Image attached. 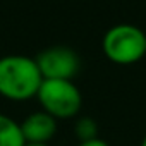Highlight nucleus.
<instances>
[{"instance_id": "0eeeda50", "label": "nucleus", "mask_w": 146, "mask_h": 146, "mask_svg": "<svg viewBox=\"0 0 146 146\" xmlns=\"http://www.w3.org/2000/svg\"><path fill=\"white\" fill-rule=\"evenodd\" d=\"M74 132H76V137L79 139V143L96 139L98 137V124L91 117H79L76 120Z\"/></svg>"}, {"instance_id": "6e6552de", "label": "nucleus", "mask_w": 146, "mask_h": 146, "mask_svg": "<svg viewBox=\"0 0 146 146\" xmlns=\"http://www.w3.org/2000/svg\"><path fill=\"white\" fill-rule=\"evenodd\" d=\"M78 146H108V143H107V141H103V139H100V137H96V139H91V141L79 143Z\"/></svg>"}, {"instance_id": "9d476101", "label": "nucleus", "mask_w": 146, "mask_h": 146, "mask_svg": "<svg viewBox=\"0 0 146 146\" xmlns=\"http://www.w3.org/2000/svg\"><path fill=\"white\" fill-rule=\"evenodd\" d=\"M141 146H146V136L143 137V141H141Z\"/></svg>"}, {"instance_id": "1a4fd4ad", "label": "nucleus", "mask_w": 146, "mask_h": 146, "mask_svg": "<svg viewBox=\"0 0 146 146\" xmlns=\"http://www.w3.org/2000/svg\"><path fill=\"white\" fill-rule=\"evenodd\" d=\"M24 146H50V144H43V143H26Z\"/></svg>"}, {"instance_id": "39448f33", "label": "nucleus", "mask_w": 146, "mask_h": 146, "mask_svg": "<svg viewBox=\"0 0 146 146\" xmlns=\"http://www.w3.org/2000/svg\"><path fill=\"white\" fill-rule=\"evenodd\" d=\"M21 131L26 143L48 144L57 134V119L43 110L33 112L21 122Z\"/></svg>"}, {"instance_id": "f257e3e1", "label": "nucleus", "mask_w": 146, "mask_h": 146, "mask_svg": "<svg viewBox=\"0 0 146 146\" xmlns=\"http://www.w3.org/2000/svg\"><path fill=\"white\" fill-rule=\"evenodd\" d=\"M43 76L35 58L26 55L0 57V96L12 102L36 98Z\"/></svg>"}, {"instance_id": "423d86ee", "label": "nucleus", "mask_w": 146, "mask_h": 146, "mask_svg": "<svg viewBox=\"0 0 146 146\" xmlns=\"http://www.w3.org/2000/svg\"><path fill=\"white\" fill-rule=\"evenodd\" d=\"M26 139L21 131V124L12 117L0 113V146H24Z\"/></svg>"}, {"instance_id": "f03ea898", "label": "nucleus", "mask_w": 146, "mask_h": 146, "mask_svg": "<svg viewBox=\"0 0 146 146\" xmlns=\"http://www.w3.org/2000/svg\"><path fill=\"white\" fill-rule=\"evenodd\" d=\"M102 50L117 65H131L146 55V35L134 24H115L103 35Z\"/></svg>"}, {"instance_id": "7ed1b4c3", "label": "nucleus", "mask_w": 146, "mask_h": 146, "mask_svg": "<svg viewBox=\"0 0 146 146\" xmlns=\"http://www.w3.org/2000/svg\"><path fill=\"white\" fill-rule=\"evenodd\" d=\"M41 110L57 120L78 117L83 107V95L74 81L65 79H43L36 95Z\"/></svg>"}, {"instance_id": "20e7f679", "label": "nucleus", "mask_w": 146, "mask_h": 146, "mask_svg": "<svg viewBox=\"0 0 146 146\" xmlns=\"http://www.w3.org/2000/svg\"><path fill=\"white\" fill-rule=\"evenodd\" d=\"M43 79H65L72 81L81 70V57L79 53L64 45L48 46L38 53L35 58Z\"/></svg>"}]
</instances>
